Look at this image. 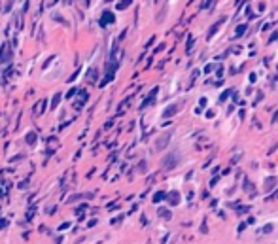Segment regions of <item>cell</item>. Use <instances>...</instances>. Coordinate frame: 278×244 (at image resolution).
<instances>
[{
	"mask_svg": "<svg viewBox=\"0 0 278 244\" xmlns=\"http://www.w3.org/2000/svg\"><path fill=\"white\" fill-rule=\"evenodd\" d=\"M178 163H180V153L178 151H172V153H168L167 157L163 159V167L165 169H174Z\"/></svg>",
	"mask_w": 278,
	"mask_h": 244,
	"instance_id": "cell-1",
	"label": "cell"
},
{
	"mask_svg": "<svg viewBox=\"0 0 278 244\" xmlns=\"http://www.w3.org/2000/svg\"><path fill=\"white\" fill-rule=\"evenodd\" d=\"M170 136H172V133H165L163 136H161L159 140H157L155 148H157V150H163V148H165V146H167V144H168V140H170Z\"/></svg>",
	"mask_w": 278,
	"mask_h": 244,
	"instance_id": "cell-2",
	"label": "cell"
},
{
	"mask_svg": "<svg viewBox=\"0 0 278 244\" xmlns=\"http://www.w3.org/2000/svg\"><path fill=\"white\" fill-rule=\"evenodd\" d=\"M168 197H172V205H178V203H180V199H178L180 195L178 193H172V195H168Z\"/></svg>",
	"mask_w": 278,
	"mask_h": 244,
	"instance_id": "cell-3",
	"label": "cell"
},
{
	"mask_svg": "<svg viewBox=\"0 0 278 244\" xmlns=\"http://www.w3.org/2000/svg\"><path fill=\"white\" fill-rule=\"evenodd\" d=\"M272 184H274V178H269V180H267V184H265V189H271V187H272Z\"/></svg>",
	"mask_w": 278,
	"mask_h": 244,
	"instance_id": "cell-4",
	"label": "cell"
},
{
	"mask_svg": "<svg viewBox=\"0 0 278 244\" xmlns=\"http://www.w3.org/2000/svg\"><path fill=\"white\" fill-rule=\"evenodd\" d=\"M244 30H246V27H244V25H240L239 29H236V36H242V34H244Z\"/></svg>",
	"mask_w": 278,
	"mask_h": 244,
	"instance_id": "cell-5",
	"label": "cell"
}]
</instances>
